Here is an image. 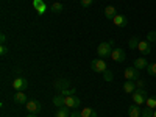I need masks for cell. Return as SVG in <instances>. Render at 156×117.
Listing matches in <instances>:
<instances>
[{
	"label": "cell",
	"instance_id": "6da1fadb",
	"mask_svg": "<svg viewBox=\"0 0 156 117\" xmlns=\"http://www.w3.org/2000/svg\"><path fill=\"white\" fill-rule=\"evenodd\" d=\"M133 101H134V105H144V103L147 101L148 95H147V90L144 87H136V90L133 92Z\"/></svg>",
	"mask_w": 156,
	"mask_h": 117
},
{
	"label": "cell",
	"instance_id": "7a4b0ae2",
	"mask_svg": "<svg viewBox=\"0 0 156 117\" xmlns=\"http://www.w3.org/2000/svg\"><path fill=\"white\" fill-rule=\"evenodd\" d=\"M112 44H114V41L98 44V47H97V55H98L100 58H108V56H111V51H112L111 47H112Z\"/></svg>",
	"mask_w": 156,
	"mask_h": 117
},
{
	"label": "cell",
	"instance_id": "3957f363",
	"mask_svg": "<svg viewBox=\"0 0 156 117\" xmlns=\"http://www.w3.org/2000/svg\"><path fill=\"white\" fill-rule=\"evenodd\" d=\"M25 109H27L30 114H37L39 111L42 109V105H41V101L39 100H28L27 103H25Z\"/></svg>",
	"mask_w": 156,
	"mask_h": 117
},
{
	"label": "cell",
	"instance_id": "277c9868",
	"mask_svg": "<svg viewBox=\"0 0 156 117\" xmlns=\"http://www.w3.org/2000/svg\"><path fill=\"white\" fill-rule=\"evenodd\" d=\"M81 105V100L78 98L76 95H67L64 97V106H67L69 109H75Z\"/></svg>",
	"mask_w": 156,
	"mask_h": 117
},
{
	"label": "cell",
	"instance_id": "5b68a950",
	"mask_svg": "<svg viewBox=\"0 0 156 117\" xmlns=\"http://www.w3.org/2000/svg\"><path fill=\"white\" fill-rule=\"evenodd\" d=\"M90 69H92L94 72H97V73H103L108 69V66H106V62L103 59H92V62H90Z\"/></svg>",
	"mask_w": 156,
	"mask_h": 117
},
{
	"label": "cell",
	"instance_id": "8992f818",
	"mask_svg": "<svg viewBox=\"0 0 156 117\" xmlns=\"http://www.w3.org/2000/svg\"><path fill=\"white\" fill-rule=\"evenodd\" d=\"M125 50L123 48H120V47H115V48H112V51H111V59L112 61H115V62H122V61H125Z\"/></svg>",
	"mask_w": 156,
	"mask_h": 117
},
{
	"label": "cell",
	"instance_id": "52a82bcc",
	"mask_svg": "<svg viewBox=\"0 0 156 117\" xmlns=\"http://www.w3.org/2000/svg\"><path fill=\"white\" fill-rule=\"evenodd\" d=\"M123 76H125V80L136 81V80H139V70L136 67H126L123 70Z\"/></svg>",
	"mask_w": 156,
	"mask_h": 117
},
{
	"label": "cell",
	"instance_id": "ba28073f",
	"mask_svg": "<svg viewBox=\"0 0 156 117\" xmlns=\"http://www.w3.org/2000/svg\"><path fill=\"white\" fill-rule=\"evenodd\" d=\"M12 87L16 89V92L17 90H25L28 87V81L25 80V78H22V76H17L14 81H12Z\"/></svg>",
	"mask_w": 156,
	"mask_h": 117
},
{
	"label": "cell",
	"instance_id": "9c48e42d",
	"mask_svg": "<svg viewBox=\"0 0 156 117\" xmlns=\"http://www.w3.org/2000/svg\"><path fill=\"white\" fill-rule=\"evenodd\" d=\"M53 86H55V89L56 90H64V89H69V87H72V84H70V81L69 80H64V78H59V80H56L55 83H53Z\"/></svg>",
	"mask_w": 156,
	"mask_h": 117
},
{
	"label": "cell",
	"instance_id": "30bf717a",
	"mask_svg": "<svg viewBox=\"0 0 156 117\" xmlns=\"http://www.w3.org/2000/svg\"><path fill=\"white\" fill-rule=\"evenodd\" d=\"M33 8L37 11L39 16H42L45 12V9H47V5H45L44 0H33Z\"/></svg>",
	"mask_w": 156,
	"mask_h": 117
},
{
	"label": "cell",
	"instance_id": "8fae6325",
	"mask_svg": "<svg viewBox=\"0 0 156 117\" xmlns=\"http://www.w3.org/2000/svg\"><path fill=\"white\" fill-rule=\"evenodd\" d=\"M137 50L140 51L142 55H150V51H151V47H150V42L147 41H139V45H137Z\"/></svg>",
	"mask_w": 156,
	"mask_h": 117
},
{
	"label": "cell",
	"instance_id": "7c38bea8",
	"mask_svg": "<svg viewBox=\"0 0 156 117\" xmlns=\"http://www.w3.org/2000/svg\"><path fill=\"white\" fill-rule=\"evenodd\" d=\"M12 100H14L17 105H25V103L28 101V98H27V95L23 94V90H17V92L12 95Z\"/></svg>",
	"mask_w": 156,
	"mask_h": 117
},
{
	"label": "cell",
	"instance_id": "4fadbf2b",
	"mask_svg": "<svg viewBox=\"0 0 156 117\" xmlns=\"http://www.w3.org/2000/svg\"><path fill=\"white\" fill-rule=\"evenodd\" d=\"M122 89H123V92H126V94H133L134 90H136V81L126 80V81L122 84Z\"/></svg>",
	"mask_w": 156,
	"mask_h": 117
},
{
	"label": "cell",
	"instance_id": "5bb4252c",
	"mask_svg": "<svg viewBox=\"0 0 156 117\" xmlns=\"http://www.w3.org/2000/svg\"><path fill=\"white\" fill-rule=\"evenodd\" d=\"M112 22H114L115 27H120V28L126 27V23H128V20H126V17H125L123 14H117V16L112 19Z\"/></svg>",
	"mask_w": 156,
	"mask_h": 117
},
{
	"label": "cell",
	"instance_id": "9a60e30c",
	"mask_svg": "<svg viewBox=\"0 0 156 117\" xmlns=\"http://www.w3.org/2000/svg\"><path fill=\"white\" fill-rule=\"evenodd\" d=\"M147 66H148V62H147V59H145L144 56L134 59V67H136L137 70H144V69H147Z\"/></svg>",
	"mask_w": 156,
	"mask_h": 117
},
{
	"label": "cell",
	"instance_id": "2e32d148",
	"mask_svg": "<svg viewBox=\"0 0 156 117\" xmlns=\"http://www.w3.org/2000/svg\"><path fill=\"white\" fill-rule=\"evenodd\" d=\"M140 112H142V109L139 108V105H133L128 108V115L129 117H140Z\"/></svg>",
	"mask_w": 156,
	"mask_h": 117
},
{
	"label": "cell",
	"instance_id": "e0dca14e",
	"mask_svg": "<svg viewBox=\"0 0 156 117\" xmlns=\"http://www.w3.org/2000/svg\"><path fill=\"white\" fill-rule=\"evenodd\" d=\"M55 115L56 117H70V109L67 106H61L55 111Z\"/></svg>",
	"mask_w": 156,
	"mask_h": 117
},
{
	"label": "cell",
	"instance_id": "ac0fdd59",
	"mask_svg": "<svg viewBox=\"0 0 156 117\" xmlns=\"http://www.w3.org/2000/svg\"><path fill=\"white\" fill-rule=\"evenodd\" d=\"M105 16H106V19H111L112 20L117 16V9L114 6H106L105 8Z\"/></svg>",
	"mask_w": 156,
	"mask_h": 117
},
{
	"label": "cell",
	"instance_id": "d6986e66",
	"mask_svg": "<svg viewBox=\"0 0 156 117\" xmlns=\"http://www.w3.org/2000/svg\"><path fill=\"white\" fill-rule=\"evenodd\" d=\"M53 105H55L56 108H61V106H64V95H61V94L55 95V97H53Z\"/></svg>",
	"mask_w": 156,
	"mask_h": 117
},
{
	"label": "cell",
	"instance_id": "ffe728a7",
	"mask_svg": "<svg viewBox=\"0 0 156 117\" xmlns=\"http://www.w3.org/2000/svg\"><path fill=\"white\" fill-rule=\"evenodd\" d=\"M81 117H97V112L92 108H84L81 109Z\"/></svg>",
	"mask_w": 156,
	"mask_h": 117
},
{
	"label": "cell",
	"instance_id": "44dd1931",
	"mask_svg": "<svg viewBox=\"0 0 156 117\" xmlns=\"http://www.w3.org/2000/svg\"><path fill=\"white\" fill-rule=\"evenodd\" d=\"M50 11H51V12H55V14H59V12L62 11V5L56 2V3H53V5L50 6Z\"/></svg>",
	"mask_w": 156,
	"mask_h": 117
},
{
	"label": "cell",
	"instance_id": "7402d4cb",
	"mask_svg": "<svg viewBox=\"0 0 156 117\" xmlns=\"http://www.w3.org/2000/svg\"><path fill=\"white\" fill-rule=\"evenodd\" d=\"M128 45H129V48H131V50L137 48V45H139V39H137L136 36H134V37H131V39L128 41Z\"/></svg>",
	"mask_w": 156,
	"mask_h": 117
},
{
	"label": "cell",
	"instance_id": "603a6c76",
	"mask_svg": "<svg viewBox=\"0 0 156 117\" xmlns=\"http://www.w3.org/2000/svg\"><path fill=\"white\" fill-rule=\"evenodd\" d=\"M145 103H147V108H151V109H156V97H148Z\"/></svg>",
	"mask_w": 156,
	"mask_h": 117
},
{
	"label": "cell",
	"instance_id": "cb8c5ba5",
	"mask_svg": "<svg viewBox=\"0 0 156 117\" xmlns=\"http://www.w3.org/2000/svg\"><path fill=\"white\" fill-rule=\"evenodd\" d=\"M75 92H76V89L75 87H69V89H64V90H61V95H64V97H67V95H75Z\"/></svg>",
	"mask_w": 156,
	"mask_h": 117
},
{
	"label": "cell",
	"instance_id": "d4e9b609",
	"mask_svg": "<svg viewBox=\"0 0 156 117\" xmlns=\"http://www.w3.org/2000/svg\"><path fill=\"white\" fill-rule=\"evenodd\" d=\"M147 72H148V75H151V76H156V62H151V64H148V66H147Z\"/></svg>",
	"mask_w": 156,
	"mask_h": 117
},
{
	"label": "cell",
	"instance_id": "484cf974",
	"mask_svg": "<svg viewBox=\"0 0 156 117\" xmlns=\"http://www.w3.org/2000/svg\"><path fill=\"white\" fill-rule=\"evenodd\" d=\"M103 78H105V81H112L114 80V75H112V72L111 70H105V72H103Z\"/></svg>",
	"mask_w": 156,
	"mask_h": 117
},
{
	"label": "cell",
	"instance_id": "4316f807",
	"mask_svg": "<svg viewBox=\"0 0 156 117\" xmlns=\"http://www.w3.org/2000/svg\"><path fill=\"white\" fill-rule=\"evenodd\" d=\"M140 117H153V109L151 108H144L140 112Z\"/></svg>",
	"mask_w": 156,
	"mask_h": 117
},
{
	"label": "cell",
	"instance_id": "83f0119b",
	"mask_svg": "<svg viewBox=\"0 0 156 117\" xmlns=\"http://www.w3.org/2000/svg\"><path fill=\"white\" fill-rule=\"evenodd\" d=\"M147 41H148V42H154V41H156V31H150V33L147 34Z\"/></svg>",
	"mask_w": 156,
	"mask_h": 117
},
{
	"label": "cell",
	"instance_id": "f1b7e54d",
	"mask_svg": "<svg viewBox=\"0 0 156 117\" xmlns=\"http://www.w3.org/2000/svg\"><path fill=\"white\" fill-rule=\"evenodd\" d=\"M0 55H2V56L8 55V47H6L5 44H2V45H0Z\"/></svg>",
	"mask_w": 156,
	"mask_h": 117
},
{
	"label": "cell",
	"instance_id": "f546056e",
	"mask_svg": "<svg viewBox=\"0 0 156 117\" xmlns=\"http://www.w3.org/2000/svg\"><path fill=\"white\" fill-rule=\"evenodd\" d=\"M80 2H81V5H83L84 8H87V6H90V5H92V2H94V0H80Z\"/></svg>",
	"mask_w": 156,
	"mask_h": 117
},
{
	"label": "cell",
	"instance_id": "4dcf8cb0",
	"mask_svg": "<svg viewBox=\"0 0 156 117\" xmlns=\"http://www.w3.org/2000/svg\"><path fill=\"white\" fill-rule=\"evenodd\" d=\"M70 117H81V111H72Z\"/></svg>",
	"mask_w": 156,
	"mask_h": 117
},
{
	"label": "cell",
	"instance_id": "1f68e13d",
	"mask_svg": "<svg viewBox=\"0 0 156 117\" xmlns=\"http://www.w3.org/2000/svg\"><path fill=\"white\" fill-rule=\"evenodd\" d=\"M144 86H145V83L142 80H136V87H144Z\"/></svg>",
	"mask_w": 156,
	"mask_h": 117
},
{
	"label": "cell",
	"instance_id": "d6a6232c",
	"mask_svg": "<svg viewBox=\"0 0 156 117\" xmlns=\"http://www.w3.org/2000/svg\"><path fill=\"white\" fill-rule=\"evenodd\" d=\"M5 41H6V36L2 33V34H0V42H2V44H5Z\"/></svg>",
	"mask_w": 156,
	"mask_h": 117
},
{
	"label": "cell",
	"instance_id": "836d02e7",
	"mask_svg": "<svg viewBox=\"0 0 156 117\" xmlns=\"http://www.w3.org/2000/svg\"><path fill=\"white\" fill-rule=\"evenodd\" d=\"M27 117H36V114H28Z\"/></svg>",
	"mask_w": 156,
	"mask_h": 117
},
{
	"label": "cell",
	"instance_id": "e575fe53",
	"mask_svg": "<svg viewBox=\"0 0 156 117\" xmlns=\"http://www.w3.org/2000/svg\"><path fill=\"white\" fill-rule=\"evenodd\" d=\"M153 117H156V109H154V111H153Z\"/></svg>",
	"mask_w": 156,
	"mask_h": 117
}]
</instances>
